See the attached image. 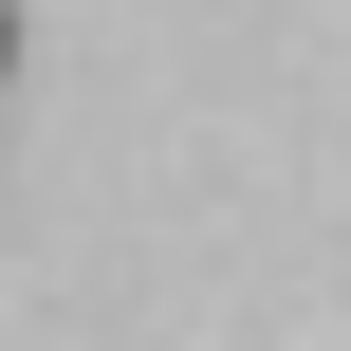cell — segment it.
<instances>
[{
    "label": "cell",
    "mask_w": 351,
    "mask_h": 351,
    "mask_svg": "<svg viewBox=\"0 0 351 351\" xmlns=\"http://www.w3.org/2000/svg\"><path fill=\"white\" fill-rule=\"evenodd\" d=\"M0 74H19V0H0Z\"/></svg>",
    "instance_id": "6da1fadb"
}]
</instances>
